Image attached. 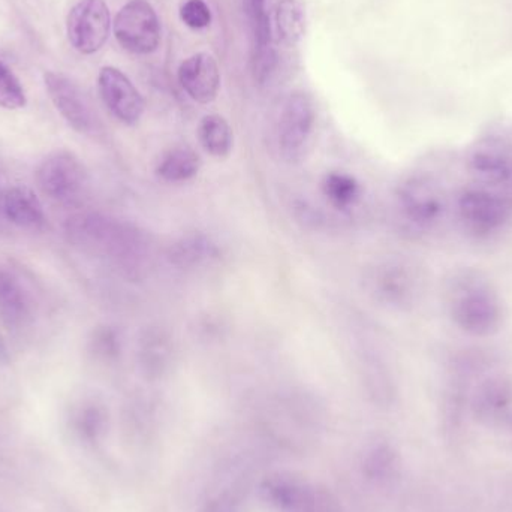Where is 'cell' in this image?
<instances>
[{"label": "cell", "instance_id": "obj_1", "mask_svg": "<svg viewBox=\"0 0 512 512\" xmlns=\"http://www.w3.org/2000/svg\"><path fill=\"white\" fill-rule=\"evenodd\" d=\"M69 242L81 251L111 262L123 271L137 270L149 254L146 236L132 225L101 213H78L68 219Z\"/></svg>", "mask_w": 512, "mask_h": 512}, {"label": "cell", "instance_id": "obj_2", "mask_svg": "<svg viewBox=\"0 0 512 512\" xmlns=\"http://www.w3.org/2000/svg\"><path fill=\"white\" fill-rule=\"evenodd\" d=\"M448 310L454 325L471 337L493 336L504 322V304L496 289L477 273H462L451 282Z\"/></svg>", "mask_w": 512, "mask_h": 512}, {"label": "cell", "instance_id": "obj_3", "mask_svg": "<svg viewBox=\"0 0 512 512\" xmlns=\"http://www.w3.org/2000/svg\"><path fill=\"white\" fill-rule=\"evenodd\" d=\"M456 216L463 231L489 239L505 230L512 218V198L483 186L472 185L460 192Z\"/></svg>", "mask_w": 512, "mask_h": 512}, {"label": "cell", "instance_id": "obj_4", "mask_svg": "<svg viewBox=\"0 0 512 512\" xmlns=\"http://www.w3.org/2000/svg\"><path fill=\"white\" fill-rule=\"evenodd\" d=\"M367 294L387 309L408 310L417 303L421 277L405 259L388 258L376 262L364 277Z\"/></svg>", "mask_w": 512, "mask_h": 512}, {"label": "cell", "instance_id": "obj_5", "mask_svg": "<svg viewBox=\"0 0 512 512\" xmlns=\"http://www.w3.org/2000/svg\"><path fill=\"white\" fill-rule=\"evenodd\" d=\"M262 495L279 512H342L330 490L297 475H271L262 483Z\"/></svg>", "mask_w": 512, "mask_h": 512}, {"label": "cell", "instance_id": "obj_6", "mask_svg": "<svg viewBox=\"0 0 512 512\" xmlns=\"http://www.w3.org/2000/svg\"><path fill=\"white\" fill-rule=\"evenodd\" d=\"M39 191L54 203L74 206L89 188V174L83 162L68 150L50 153L36 170Z\"/></svg>", "mask_w": 512, "mask_h": 512}, {"label": "cell", "instance_id": "obj_7", "mask_svg": "<svg viewBox=\"0 0 512 512\" xmlns=\"http://www.w3.org/2000/svg\"><path fill=\"white\" fill-rule=\"evenodd\" d=\"M113 30L117 42L129 53L150 54L161 44V21L146 0L126 3L114 18Z\"/></svg>", "mask_w": 512, "mask_h": 512}, {"label": "cell", "instance_id": "obj_8", "mask_svg": "<svg viewBox=\"0 0 512 512\" xmlns=\"http://www.w3.org/2000/svg\"><path fill=\"white\" fill-rule=\"evenodd\" d=\"M111 14L105 0H80L66 18V35L81 54H95L110 36Z\"/></svg>", "mask_w": 512, "mask_h": 512}, {"label": "cell", "instance_id": "obj_9", "mask_svg": "<svg viewBox=\"0 0 512 512\" xmlns=\"http://www.w3.org/2000/svg\"><path fill=\"white\" fill-rule=\"evenodd\" d=\"M397 201L403 216L418 228H432L444 215V192L438 182L424 174H415L402 182L397 189Z\"/></svg>", "mask_w": 512, "mask_h": 512}, {"label": "cell", "instance_id": "obj_10", "mask_svg": "<svg viewBox=\"0 0 512 512\" xmlns=\"http://www.w3.org/2000/svg\"><path fill=\"white\" fill-rule=\"evenodd\" d=\"M474 185L512 197V147L501 141H486L468 158Z\"/></svg>", "mask_w": 512, "mask_h": 512}, {"label": "cell", "instance_id": "obj_11", "mask_svg": "<svg viewBox=\"0 0 512 512\" xmlns=\"http://www.w3.org/2000/svg\"><path fill=\"white\" fill-rule=\"evenodd\" d=\"M44 84L54 107L74 131L86 135L96 131L98 120L95 111L77 83L60 72L47 71Z\"/></svg>", "mask_w": 512, "mask_h": 512}, {"label": "cell", "instance_id": "obj_12", "mask_svg": "<svg viewBox=\"0 0 512 512\" xmlns=\"http://www.w3.org/2000/svg\"><path fill=\"white\" fill-rule=\"evenodd\" d=\"M315 126V107L307 93H291L283 105L277 140L283 156L295 159L307 146Z\"/></svg>", "mask_w": 512, "mask_h": 512}, {"label": "cell", "instance_id": "obj_13", "mask_svg": "<svg viewBox=\"0 0 512 512\" xmlns=\"http://www.w3.org/2000/svg\"><path fill=\"white\" fill-rule=\"evenodd\" d=\"M98 90L110 113L125 125L140 122L146 102L131 80L114 66H105L98 75Z\"/></svg>", "mask_w": 512, "mask_h": 512}, {"label": "cell", "instance_id": "obj_14", "mask_svg": "<svg viewBox=\"0 0 512 512\" xmlns=\"http://www.w3.org/2000/svg\"><path fill=\"white\" fill-rule=\"evenodd\" d=\"M180 86L198 104L215 101L221 89V71L215 57L197 53L188 57L179 68Z\"/></svg>", "mask_w": 512, "mask_h": 512}, {"label": "cell", "instance_id": "obj_15", "mask_svg": "<svg viewBox=\"0 0 512 512\" xmlns=\"http://www.w3.org/2000/svg\"><path fill=\"white\" fill-rule=\"evenodd\" d=\"M32 319V301L14 271L0 265V321L9 330L26 327Z\"/></svg>", "mask_w": 512, "mask_h": 512}, {"label": "cell", "instance_id": "obj_16", "mask_svg": "<svg viewBox=\"0 0 512 512\" xmlns=\"http://www.w3.org/2000/svg\"><path fill=\"white\" fill-rule=\"evenodd\" d=\"M511 409L512 379L508 376H489L472 396V411L480 420L501 421Z\"/></svg>", "mask_w": 512, "mask_h": 512}, {"label": "cell", "instance_id": "obj_17", "mask_svg": "<svg viewBox=\"0 0 512 512\" xmlns=\"http://www.w3.org/2000/svg\"><path fill=\"white\" fill-rule=\"evenodd\" d=\"M3 215L15 227L41 231L47 225L44 207L38 195L26 186H12L3 195Z\"/></svg>", "mask_w": 512, "mask_h": 512}, {"label": "cell", "instance_id": "obj_18", "mask_svg": "<svg viewBox=\"0 0 512 512\" xmlns=\"http://www.w3.org/2000/svg\"><path fill=\"white\" fill-rule=\"evenodd\" d=\"M173 337L161 327L146 331L140 343V363L144 373L150 378H162L174 363Z\"/></svg>", "mask_w": 512, "mask_h": 512}, {"label": "cell", "instance_id": "obj_19", "mask_svg": "<svg viewBox=\"0 0 512 512\" xmlns=\"http://www.w3.org/2000/svg\"><path fill=\"white\" fill-rule=\"evenodd\" d=\"M361 469L370 483L385 486L399 477V454L387 442H376L364 453Z\"/></svg>", "mask_w": 512, "mask_h": 512}, {"label": "cell", "instance_id": "obj_20", "mask_svg": "<svg viewBox=\"0 0 512 512\" xmlns=\"http://www.w3.org/2000/svg\"><path fill=\"white\" fill-rule=\"evenodd\" d=\"M201 158L188 146H176L162 153L156 174L168 183H183L200 173Z\"/></svg>", "mask_w": 512, "mask_h": 512}, {"label": "cell", "instance_id": "obj_21", "mask_svg": "<svg viewBox=\"0 0 512 512\" xmlns=\"http://www.w3.org/2000/svg\"><path fill=\"white\" fill-rule=\"evenodd\" d=\"M198 138L203 149L215 158H227L233 150V129L219 114H209L201 120Z\"/></svg>", "mask_w": 512, "mask_h": 512}, {"label": "cell", "instance_id": "obj_22", "mask_svg": "<svg viewBox=\"0 0 512 512\" xmlns=\"http://www.w3.org/2000/svg\"><path fill=\"white\" fill-rule=\"evenodd\" d=\"M277 35L288 47H294L304 36L306 12L300 0H280L274 12Z\"/></svg>", "mask_w": 512, "mask_h": 512}, {"label": "cell", "instance_id": "obj_23", "mask_svg": "<svg viewBox=\"0 0 512 512\" xmlns=\"http://www.w3.org/2000/svg\"><path fill=\"white\" fill-rule=\"evenodd\" d=\"M322 194L331 206L339 210H348L360 201L361 185L351 174L333 171L324 177Z\"/></svg>", "mask_w": 512, "mask_h": 512}, {"label": "cell", "instance_id": "obj_24", "mask_svg": "<svg viewBox=\"0 0 512 512\" xmlns=\"http://www.w3.org/2000/svg\"><path fill=\"white\" fill-rule=\"evenodd\" d=\"M216 255V246L203 234L183 237L174 245L171 261L179 267H195Z\"/></svg>", "mask_w": 512, "mask_h": 512}, {"label": "cell", "instance_id": "obj_25", "mask_svg": "<svg viewBox=\"0 0 512 512\" xmlns=\"http://www.w3.org/2000/svg\"><path fill=\"white\" fill-rule=\"evenodd\" d=\"M89 352L102 363H111L122 354V336L114 327L96 328L89 340Z\"/></svg>", "mask_w": 512, "mask_h": 512}, {"label": "cell", "instance_id": "obj_26", "mask_svg": "<svg viewBox=\"0 0 512 512\" xmlns=\"http://www.w3.org/2000/svg\"><path fill=\"white\" fill-rule=\"evenodd\" d=\"M75 423L81 433L89 439H98L107 429L108 412L101 402L87 400L78 408L75 414Z\"/></svg>", "mask_w": 512, "mask_h": 512}, {"label": "cell", "instance_id": "obj_27", "mask_svg": "<svg viewBox=\"0 0 512 512\" xmlns=\"http://www.w3.org/2000/svg\"><path fill=\"white\" fill-rule=\"evenodd\" d=\"M27 96L15 72L0 60V108L15 111L26 107Z\"/></svg>", "mask_w": 512, "mask_h": 512}, {"label": "cell", "instance_id": "obj_28", "mask_svg": "<svg viewBox=\"0 0 512 512\" xmlns=\"http://www.w3.org/2000/svg\"><path fill=\"white\" fill-rule=\"evenodd\" d=\"M180 17L191 29H204L212 21V11L204 0H188L180 9Z\"/></svg>", "mask_w": 512, "mask_h": 512}, {"label": "cell", "instance_id": "obj_29", "mask_svg": "<svg viewBox=\"0 0 512 512\" xmlns=\"http://www.w3.org/2000/svg\"><path fill=\"white\" fill-rule=\"evenodd\" d=\"M201 512H242V502L236 493L221 492L212 496Z\"/></svg>", "mask_w": 512, "mask_h": 512}, {"label": "cell", "instance_id": "obj_30", "mask_svg": "<svg viewBox=\"0 0 512 512\" xmlns=\"http://www.w3.org/2000/svg\"><path fill=\"white\" fill-rule=\"evenodd\" d=\"M8 360H9L8 346H6L5 339H3L2 334H0V361H8Z\"/></svg>", "mask_w": 512, "mask_h": 512}]
</instances>
